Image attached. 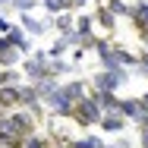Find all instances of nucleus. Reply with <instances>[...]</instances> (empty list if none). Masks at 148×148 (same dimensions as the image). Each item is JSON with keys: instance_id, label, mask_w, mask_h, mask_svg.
Returning <instances> with one entry per match:
<instances>
[{"instance_id": "f257e3e1", "label": "nucleus", "mask_w": 148, "mask_h": 148, "mask_svg": "<svg viewBox=\"0 0 148 148\" xmlns=\"http://www.w3.org/2000/svg\"><path fill=\"white\" fill-rule=\"evenodd\" d=\"M35 126H38V120L32 117L29 110H22V107L6 110V114H3V120H0V129L16 132L19 139H29V136H35Z\"/></svg>"}, {"instance_id": "f03ea898", "label": "nucleus", "mask_w": 148, "mask_h": 148, "mask_svg": "<svg viewBox=\"0 0 148 148\" xmlns=\"http://www.w3.org/2000/svg\"><path fill=\"white\" fill-rule=\"evenodd\" d=\"M69 117L76 120L79 126H98V120H101V107H98V101L85 95V98H79L76 104H73V114Z\"/></svg>"}, {"instance_id": "7ed1b4c3", "label": "nucleus", "mask_w": 148, "mask_h": 148, "mask_svg": "<svg viewBox=\"0 0 148 148\" xmlns=\"http://www.w3.org/2000/svg\"><path fill=\"white\" fill-rule=\"evenodd\" d=\"M129 69H123V66H117V69H101L98 76H95V91H117L120 85H126L129 82V76H126Z\"/></svg>"}, {"instance_id": "20e7f679", "label": "nucleus", "mask_w": 148, "mask_h": 148, "mask_svg": "<svg viewBox=\"0 0 148 148\" xmlns=\"http://www.w3.org/2000/svg\"><path fill=\"white\" fill-rule=\"evenodd\" d=\"M41 101L47 104V110H51L54 117H69V114H73V101H69V98H66V95L60 91V85H57L54 91H51L47 98H41Z\"/></svg>"}, {"instance_id": "39448f33", "label": "nucleus", "mask_w": 148, "mask_h": 148, "mask_svg": "<svg viewBox=\"0 0 148 148\" xmlns=\"http://www.w3.org/2000/svg\"><path fill=\"white\" fill-rule=\"evenodd\" d=\"M22 76L29 79L32 85H35V82H41V79H51V76H47V60H35V57H29V60H25Z\"/></svg>"}, {"instance_id": "423d86ee", "label": "nucleus", "mask_w": 148, "mask_h": 148, "mask_svg": "<svg viewBox=\"0 0 148 148\" xmlns=\"http://www.w3.org/2000/svg\"><path fill=\"white\" fill-rule=\"evenodd\" d=\"M129 22L136 25L139 35L148 32V0H139V3H132V6H129Z\"/></svg>"}, {"instance_id": "0eeeda50", "label": "nucleus", "mask_w": 148, "mask_h": 148, "mask_svg": "<svg viewBox=\"0 0 148 148\" xmlns=\"http://www.w3.org/2000/svg\"><path fill=\"white\" fill-rule=\"evenodd\" d=\"M6 41H10L19 54H32V41H29V35H25V29H22V25H10Z\"/></svg>"}, {"instance_id": "6e6552de", "label": "nucleus", "mask_w": 148, "mask_h": 148, "mask_svg": "<svg viewBox=\"0 0 148 148\" xmlns=\"http://www.w3.org/2000/svg\"><path fill=\"white\" fill-rule=\"evenodd\" d=\"M98 126H101L104 132H123L126 117H123L120 110H104V114H101V120H98Z\"/></svg>"}, {"instance_id": "1a4fd4ad", "label": "nucleus", "mask_w": 148, "mask_h": 148, "mask_svg": "<svg viewBox=\"0 0 148 148\" xmlns=\"http://www.w3.org/2000/svg\"><path fill=\"white\" fill-rule=\"evenodd\" d=\"M19 107V85H0V110H16Z\"/></svg>"}, {"instance_id": "9d476101", "label": "nucleus", "mask_w": 148, "mask_h": 148, "mask_svg": "<svg viewBox=\"0 0 148 148\" xmlns=\"http://www.w3.org/2000/svg\"><path fill=\"white\" fill-rule=\"evenodd\" d=\"M19 25L25 29V35H44V32L51 29L54 22H51V19H44V22H38V19H35L32 13H22V22H19Z\"/></svg>"}, {"instance_id": "9b49d317", "label": "nucleus", "mask_w": 148, "mask_h": 148, "mask_svg": "<svg viewBox=\"0 0 148 148\" xmlns=\"http://www.w3.org/2000/svg\"><path fill=\"white\" fill-rule=\"evenodd\" d=\"M60 91H63V95H66V98L76 104L79 98H85V95H88V82H82V79H73V82L60 85Z\"/></svg>"}, {"instance_id": "f8f14e48", "label": "nucleus", "mask_w": 148, "mask_h": 148, "mask_svg": "<svg viewBox=\"0 0 148 148\" xmlns=\"http://www.w3.org/2000/svg\"><path fill=\"white\" fill-rule=\"evenodd\" d=\"M91 98L98 101V107H101V114L104 110H117L120 107V98H117V91H88Z\"/></svg>"}, {"instance_id": "ddd939ff", "label": "nucleus", "mask_w": 148, "mask_h": 148, "mask_svg": "<svg viewBox=\"0 0 148 148\" xmlns=\"http://www.w3.org/2000/svg\"><path fill=\"white\" fill-rule=\"evenodd\" d=\"M120 114L126 120H136L139 123V117H142V107H139V98H120V107H117Z\"/></svg>"}, {"instance_id": "4468645a", "label": "nucleus", "mask_w": 148, "mask_h": 148, "mask_svg": "<svg viewBox=\"0 0 148 148\" xmlns=\"http://www.w3.org/2000/svg\"><path fill=\"white\" fill-rule=\"evenodd\" d=\"M95 22H98L101 29L114 32V25H117V16H114V13H110V10H107V6L101 3V6H98V13H95Z\"/></svg>"}, {"instance_id": "2eb2a0df", "label": "nucleus", "mask_w": 148, "mask_h": 148, "mask_svg": "<svg viewBox=\"0 0 148 148\" xmlns=\"http://www.w3.org/2000/svg\"><path fill=\"white\" fill-rule=\"evenodd\" d=\"M73 73V63H66V60H47V76L54 79V76H69Z\"/></svg>"}, {"instance_id": "dca6fc26", "label": "nucleus", "mask_w": 148, "mask_h": 148, "mask_svg": "<svg viewBox=\"0 0 148 148\" xmlns=\"http://www.w3.org/2000/svg\"><path fill=\"white\" fill-rule=\"evenodd\" d=\"M22 145V139L16 136V132H10V129H0V148H19Z\"/></svg>"}, {"instance_id": "f3484780", "label": "nucleus", "mask_w": 148, "mask_h": 148, "mask_svg": "<svg viewBox=\"0 0 148 148\" xmlns=\"http://www.w3.org/2000/svg\"><path fill=\"white\" fill-rule=\"evenodd\" d=\"M19 76L22 73H16L13 66H3L0 69V85H19Z\"/></svg>"}, {"instance_id": "a211bd4d", "label": "nucleus", "mask_w": 148, "mask_h": 148, "mask_svg": "<svg viewBox=\"0 0 148 148\" xmlns=\"http://www.w3.org/2000/svg\"><path fill=\"white\" fill-rule=\"evenodd\" d=\"M66 47H69V44H66V38H63V35H60L57 41H54V44H51V47H47V57H51V60H57V57H63V54H66Z\"/></svg>"}, {"instance_id": "6ab92c4d", "label": "nucleus", "mask_w": 148, "mask_h": 148, "mask_svg": "<svg viewBox=\"0 0 148 148\" xmlns=\"http://www.w3.org/2000/svg\"><path fill=\"white\" fill-rule=\"evenodd\" d=\"M104 6H107L114 16H129V3H126V0H107Z\"/></svg>"}, {"instance_id": "aec40b11", "label": "nucleus", "mask_w": 148, "mask_h": 148, "mask_svg": "<svg viewBox=\"0 0 148 148\" xmlns=\"http://www.w3.org/2000/svg\"><path fill=\"white\" fill-rule=\"evenodd\" d=\"M16 63H19V51H16V47L0 51V66H16Z\"/></svg>"}, {"instance_id": "412c9836", "label": "nucleus", "mask_w": 148, "mask_h": 148, "mask_svg": "<svg viewBox=\"0 0 148 148\" xmlns=\"http://www.w3.org/2000/svg\"><path fill=\"white\" fill-rule=\"evenodd\" d=\"M57 32L60 35H66V32H73V16L63 10V13H57Z\"/></svg>"}, {"instance_id": "4be33fe9", "label": "nucleus", "mask_w": 148, "mask_h": 148, "mask_svg": "<svg viewBox=\"0 0 148 148\" xmlns=\"http://www.w3.org/2000/svg\"><path fill=\"white\" fill-rule=\"evenodd\" d=\"M73 32L88 35V32H91V16H76V19H73Z\"/></svg>"}, {"instance_id": "5701e85b", "label": "nucleus", "mask_w": 148, "mask_h": 148, "mask_svg": "<svg viewBox=\"0 0 148 148\" xmlns=\"http://www.w3.org/2000/svg\"><path fill=\"white\" fill-rule=\"evenodd\" d=\"M19 148H51V142H47L44 136H29V139H22Z\"/></svg>"}, {"instance_id": "b1692460", "label": "nucleus", "mask_w": 148, "mask_h": 148, "mask_svg": "<svg viewBox=\"0 0 148 148\" xmlns=\"http://www.w3.org/2000/svg\"><path fill=\"white\" fill-rule=\"evenodd\" d=\"M38 6V0H13L10 3V10H16V13H32Z\"/></svg>"}, {"instance_id": "393cba45", "label": "nucleus", "mask_w": 148, "mask_h": 148, "mask_svg": "<svg viewBox=\"0 0 148 148\" xmlns=\"http://www.w3.org/2000/svg\"><path fill=\"white\" fill-rule=\"evenodd\" d=\"M41 6H44L51 16H57V13H63V10H66V0H41Z\"/></svg>"}, {"instance_id": "a878e982", "label": "nucleus", "mask_w": 148, "mask_h": 148, "mask_svg": "<svg viewBox=\"0 0 148 148\" xmlns=\"http://www.w3.org/2000/svg\"><path fill=\"white\" fill-rule=\"evenodd\" d=\"M95 44H98V38L88 32V35H79V44H76V47H79V51H91Z\"/></svg>"}, {"instance_id": "bb28decb", "label": "nucleus", "mask_w": 148, "mask_h": 148, "mask_svg": "<svg viewBox=\"0 0 148 148\" xmlns=\"http://www.w3.org/2000/svg\"><path fill=\"white\" fill-rule=\"evenodd\" d=\"M85 0H66V10H82Z\"/></svg>"}, {"instance_id": "cd10ccee", "label": "nucleus", "mask_w": 148, "mask_h": 148, "mask_svg": "<svg viewBox=\"0 0 148 148\" xmlns=\"http://www.w3.org/2000/svg\"><path fill=\"white\" fill-rule=\"evenodd\" d=\"M6 32H10V19H6V16H0V35H6Z\"/></svg>"}, {"instance_id": "c85d7f7f", "label": "nucleus", "mask_w": 148, "mask_h": 148, "mask_svg": "<svg viewBox=\"0 0 148 148\" xmlns=\"http://www.w3.org/2000/svg\"><path fill=\"white\" fill-rule=\"evenodd\" d=\"M139 107H142V114H148V95H142V98H139Z\"/></svg>"}, {"instance_id": "c756f323", "label": "nucleus", "mask_w": 148, "mask_h": 148, "mask_svg": "<svg viewBox=\"0 0 148 148\" xmlns=\"http://www.w3.org/2000/svg\"><path fill=\"white\" fill-rule=\"evenodd\" d=\"M10 3L13 0H0V16H3V10H10Z\"/></svg>"}, {"instance_id": "7c9ffc66", "label": "nucleus", "mask_w": 148, "mask_h": 148, "mask_svg": "<svg viewBox=\"0 0 148 148\" xmlns=\"http://www.w3.org/2000/svg\"><path fill=\"white\" fill-rule=\"evenodd\" d=\"M51 148H73V145H51Z\"/></svg>"}, {"instance_id": "2f4dec72", "label": "nucleus", "mask_w": 148, "mask_h": 148, "mask_svg": "<svg viewBox=\"0 0 148 148\" xmlns=\"http://www.w3.org/2000/svg\"><path fill=\"white\" fill-rule=\"evenodd\" d=\"M95 3H104V0H95Z\"/></svg>"}]
</instances>
